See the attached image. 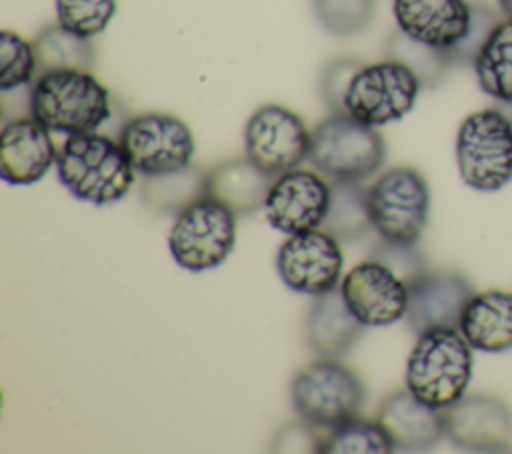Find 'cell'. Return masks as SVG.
<instances>
[{
  "mask_svg": "<svg viewBox=\"0 0 512 454\" xmlns=\"http://www.w3.org/2000/svg\"><path fill=\"white\" fill-rule=\"evenodd\" d=\"M56 170L72 196L96 206L122 200L136 174L122 144L96 132L68 134L58 148Z\"/></svg>",
  "mask_w": 512,
  "mask_h": 454,
  "instance_id": "6da1fadb",
  "label": "cell"
},
{
  "mask_svg": "<svg viewBox=\"0 0 512 454\" xmlns=\"http://www.w3.org/2000/svg\"><path fill=\"white\" fill-rule=\"evenodd\" d=\"M30 114L50 132H96L110 116V92L90 70L38 74L30 88Z\"/></svg>",
  "mask_w": 512,
  "mask_h": 454,
  "instance_id": "7a4b0ae2",
  "label": "cell"
},
{
  "mask_svg": "<svg viewBox=\"0 0 512 454\" xmlns=\"http://www.w3.org/2000/svg\"><path fill=\"white\" fill-rule=\"evenodd\" d=\"M472 350L458 328H432L418 334L406 362V388L428 406H450L470 384Z\"/></svg>",
  "mask_w": 512,
  "mask_h": 454,
  "instance_id": "3957f363",
  "label": "cell"
},
{
  "mask_svg": "<svg viewBox=\"0 0 512 454\" xmlns=\"http://www.w3.org/2000/svg\"><path fill=\"white\" fill-rule=\"evenodd\" d=\"M384 158L382 134L348 112H332L310 130L308 160L334 182H362L380 170Z\"/></svg>",
  "mask_w": 512,
  "mask_h": 454,
  "instance_id": "277c9868",
  "label": "cell"
},
{
  "mask_svg": "<svg viewBox=\"0 0 512 454\" xmlns=\"http://www.w3.org/2000/svg\"><path fill=\"white\" fill-rule=\"evenodd\" d=\"M364 398L360 376L338 358H320L300 368L290 384V400L298 418L324 430L358 418Z\"/></svg>",
  "mask_w": 512,
  "mask_h": 454,
  "instance_id": "5b68a950",
  "label": "cell"
},
{
  "mask_svg": "<svg viewBox=\"0 0 512 454\" xmlns=\"http://www.w3.org/2000/svg\"><path fill=\"white\" fill-rule=\"evenodd\" d=\"M456 162L464 184L480 192L500 190L512 180V124L498 106L462 120Z\"/></svg>",
  "mask_w": 512,
  "mask_h": 454,
  "instance_id": "8992f818",
  "label": "cell"
},
{
  "mask_svg": "<svg viewBox=\"0 0 512 454\" xmlns=\"http://www.w3.org/2000/svg\"><path fill=\"white\" fill-rule=\"evenodd\" d=\"M372 228L382 240L416 244L428 224L430 188L420 170L396 166L366 190Z\"/></svg>",
  "mask_w": 512,
  "mask_h": 454,
  "instance_id": "52a82bcc",
  "label": "cell"
},
{
  "mask_svg": "<svg viewBox=\"0 0 512 454\" xmlns=\"http://www.w3.org/2000/svg\"><path fill=\"white\" fill-rule=\"evenodd\" d=\"M236 244V214L214 198L200 196L182 206L168 232V248L180 268H218Z\"/></svg>",
  "mask_w": 512,
  "mask_h": 454,
  "instance_id": "ba28073f",
  "label": "cell"
},
{
  "mask_svg": "<svg viewBox=\"0 0 512 454\" xmlns=\"http://www.w3.org/2000/svg\"><path fill=\"white\" fill-rule=\"evenodd\" d=\"M118 142L132 168L146 178L186 170L196 150L188 124L164 112H144L130 118L122 126Z\"/></svg>",
  "mask_w": 512,
  "mask_h": 454,
  "instance_id": "9c48e42d",
  "label": "cell"
},
{
  "mask_svg": "<svg viewBox=\"0 0 512 454\" xmlns=\"http://www.w3.org/2000/svg\"><path fill=\"white\" fill-rule=\"evenodd\" d=\"M420 88L418 76L398 60L364 64L348 84L344 112L364 124L382 126L408 114Z\"/></svg>",
  "mask_w": 512,
  "mask_h": 454,
  "instance_id": "30bf717a",
  "label": "cell"
},
{
  "mask_svg": "<svg viewBox=\"0 0 512 454\" xmlns=\"http://www.w3.org/2000/svg\"><path fill=\"white\" fill-rule=\"evenodd\" d=\"M244 152L256 166L278 176L308 158L310 130L294 110L264 104L244 126Z\"/></svg>",
  "mask_w": 512,
  "mask_h": 454,
  "instance_id": "8fae6325",
  "label": "cell"
},
{
  "mask_svg": "<svg viewBox=\"0 0 512 454\" xmlns=\"http://www.w3.org/2000/svg\"><path fill=\"white\" fill-rule=\"evenodd\" d=\"M344 254L340 240L324 228L288 234L276 254L282 282L294 292L318 296L340 286Z\"/></svg>",
  "mask_w": 512,
  "mask_h": 454,
  "instance_id": "7c38bea8",
  "label": "cell"
},
{
  "mask_svg": "<svg viewBox=\"0 0 512 454\" xmlns=\"http://www.w3.org/2000/svg\"><path fill=\"white\" fill-rule=\"evenodd\" d=\"M338 288L364 326H388L406 316L408 284L372 256L350 268Z\"/></svg>",
  "mask_w": 512,
  "mask_h": 454,
  "instance_id": "4fadbf2b",
  "label": "cell"
},
{
  "mask_svg": "<svg viewBox=\"0 0 512 454\" xmlns=\"http://www.w3.org/2000/svg\"><path fill=\"white\" fill-rule=\"evenodd\" d=\"M332 186L312 170L292 168L274 178L266 196V218L284 234L322 228L330 208Z\"/></svg>",
  "mask_w": 512,
  "mask_h": 454,
  "instance_id": "5bb4252c",
  "label": "cell"
},
{
  "mask_svg": "<svg viewBox=\"0 0 512 454\" xmlns=\"http://www.w3.org/2000/svg\"><path fill=\"white\" fill-rule=\"evenodd\" d=\"M444 436L462 450L496 452L512 442V410L490 394L462 396L442 408Z\"/></svg>",
  "mask_w": 512,
  "mask_h": 454,
  "instance_id": "9a60e30c",
  "label": "cell"
},
{
  "mask_svg": "<svg viewBox=\"0 0 512 454\" xmlns=\"http://www.w3.org/2000/svg\"><path fill=\"white\" fill-rule=\"evenodd\" d=\"M472 282L456 270H428L408 288L406 322L422 334L432 328H458L474 296Z\"/></svg>",
  "mask_w": 512,
  "mask_h": 454,
  "instance_id": "2e32d148",
  "label": "cell"
},
{
  "mask_svg": "<svg viewBox=\"0 0 512 454\" xmlns=\"http://www.w3.org/2000/svg\"><path fill=\"white\" fill-rule=\"evenodd\" d=\"M50 130L32 114L4 124L0 134V176L12 186L34 184L56 162Z\"/></svg>",
  "mask_w": 512,
  "mask_h": 454,
  "instance_id": "e0dca14e",
  "label": "cell"
},
{
  "mask_svg": "<svg viewBox=\"0 0 512 454\" xmlns=\"http://www.w3.org/2000/svg\"><path fill=\"white\" fill-rule=\"evenodd\" d=\"M392 10L398 30L442 50L466 36L472 16V4L466 0H394Z\"/></svg>",
  "mask_w": 512,
  "mask_h": 454,
  "instance_id": "ac0fdd59",
  "label": "cell"
},
{
  "mask_svg": "<svg viewBox=\"0 0 512 454\" xmlns=\"http://www.w3.org/2000/svg\"><path fill=\"white\" fill-rule=\"evenodd\" d=\"M394 442L396 450H430L444 436L442 408L428 406L408 388L392 392L378 410L376 418Z\"/></svg>",
  "mask_w": 512,
  "mask_h": 454,
  "instance_id": "d6986e66",
  "label": "cell"
},
{
  "mask_svg": "<svg viewBox=\"0 0 512 454\" xmlns=\"http://www.w3.org/2000/svg\"><path fill=\"white\" fill-rule=\"evenodd\" d=\"M274 178L248 156L230 158L204 174V196L224 204L236 216H248L264 208Z\"/></svg>",
  "mask_w": 512,
  "mask_h": 454,
  "instance_id": "ffe728a7",
  "label": "cell"
},
{
  "mask_svg": "<svg viewBox=\"0 0 512 454\" xmlns=\"http://www.w3.org/2000/svg\"><path fill=\"white\" fill-rule=\"evenodd\" d=\"M364 324L346 306L340 288L314 296L306 316L308 346L322 358L348 354L364 332Z\"/></svg>",
  "mask_w": 512,
  "mask_h": 454,
  "instance_id": "44dd1931",
  "label": "cell"
},
{
  "mask_svg": "<svg viewBox=\"0 0 512 454\" xmlns=\"http://www.w3.org/2000/svg\"><path fill=\"white\" fill-rule=\"evenodd\" d=\"M458 330L474 350L506 352L512 348V292L474 294L464 308Z\"/></svg>",
  "mask_w": 512,
  "mask_h": 454,
  "instance_id": "7402d4cb",
  "label": "cell"
},
{
  "mask_svg": "<svg viewBox=\"0 0 512 454\" xmlns=\"http://www.w3.org/2000/svg\"><path fill=\"white\" fill-rule=\"evenodd\" d=\"M32 44L38 56V74L54 70H92L94 66V46L90 38L68 30L60 22L44 26Z\"/></svg>",
  "mask_w": 512,
  "mask_h": 454,
  "instance_id": "603a6c76",
  "label": "cell"
},
{
  "mask_svg": "<svg viewBox=\"0 0 512 454\" xmlns=\"http://www.w3.org/2000/svg\"><path fill=\"white\" fill-rule=\"evenodd\" d=\"M474 72L480 88L498 102L512 100V20H502L484 42Z\"/></svg>",
  "mask_w": 512,
  "mask_h": 454,
  "instance_id": "cb8c5ba5",
  "label": "cell"
},
{
  "mask_svg": "<svg viewBox=\"0 0 512 454\" xmlns=\"http://www.w3.org/2000/svg\"><path fill=\"white\" fill-rule=\"evenodd\" d=\"M330 208L322 228L338 240H358L370 228V214L366 202V190L360 182H334L332 180Z\"/></svg>",
  "mask_w": 512,
  "mask_h": 454,
  "instance_id": "d4e9b609",
  "label": "cell"
},
{
  "mask_svg": "<svg viewBox=\"0 0 512 454\" xmlns=\"http://www.w3.org/2000/svg\"><path fill=\"white\" fill-rule=\"evenodd\" d=\"M386 58L406 64L420 80L422 88L438 86L452 66L446 50L422 44L402 30H394L386 40Z\"/></svg>",
  "mask_w": 512,
  "mask_h": 454,
  "instance_id": "484cf974",
  "label": "cell"
},
{
  "mask_svg": "<svg viewBox=\"0 0 512 454\" xmlns=\"http://www.w3.org/2000/svg\"><path fill=\"white\" fill-rule=\"evenodd\" d=\"M394 442L378 420L352 418L326 432V454H388L394 452Z\"/></svg>",
  "mask_w": 512,
  "mask_h": 454,
  "instance_id": "4316f807",
  "label": "cell"
},
{
  "mask_svg": "<svg viewBox=\"0 0 512 454\" xmlns=\"http://www.w3.org/2000/svg\"><path fill=\"white\" fill-rule=\"evenodd\" d=\"M0 90L10 92L38 78V56L32 42L12 30L0 32Z\"/></svg>",
  "mask_w": 512,
  "mask_h": 454,
  "instance_id": "83f0119b",
  "label": "cell"
},
{
  "mask_svg": "<svg viewBox=\"0 0 512 454\" xmlns=\"http://www.w3.org/2000/svg\"><path fill=\"white\" fill-rule=\"evenodd\" d=\"M312 8L326 32L354 36L370 24L374 0H312Z\"/></svg>",
  "mask_w": 512,
  "mask_h": 454,
  "instance_id": "f1b7e54d",
  "label": "cell"
},
{
  "mask_svg": "<svg viewBox=\"0 0 512 454\" xmlns=\"http://www.w3.org/2000/svg\"><path fill=\"white\" fill-rule=\"evenodd\" d=\"M56 16L68 30L92 38L106 30L116 14V0H54Z\"/></svg>",
  "mask_w": 512,
  "mask_h": 454,
  "instance_id": "f546056e",
  "label": "cell"
},
{
  "mask_svg": "<svg viewBox=\"0 0 512 454\" xmlns=\"http://www.w3.org/2000/svg\"><path fill=\"white\" fill-rule=\"evenodd\" d=\"M500 22V16L490 6L472 4V16L466 36L446 50L452 66H474L484 42L490 38V34Z\"/></svg>",
  "mask_w": 512,
  "mask_h": 454,
  "instance_id": "4dcf8cb0",
  "label": "cell"
},
{
  "mask_svg": "<svg viewBox=\"0 0 512 454\" xmlns=\"http://www.w3.org/2000/svg\"><path fill=\"white\" fill-rule=\"evenodd\" d=\"M372 258L384 262L388 268H392L406 284L408 288L424 274L428 272L426 260L422 252L416 248V244H398L382 240L372 248Z\"/></svg>",
  "mask_w": 512,
  "mask_h": 454,
  "instance_id": "1f68e13d",
  "label": "cell"
},
{
  "mask_svg": "<svg viewBox=\"0 0 512 454\" xmlns=\"http://www.w3.org/2000/svg\"><path fill=\"white\" fill-rule=\"evenodd\" d=\"M364 66L360 58L344 56L330 60L320 74V94L332 112H344V94L352 76Z\"/></svg>",
  "mask_w": 512,
  "mask_h": 454,
  "instance_id": "d6a6232c",
  "label": "cell"
},
{
  "mask_svg": "<svg viewBox=\"0 0 512 454\" xmlns=\"http://www.w3.org/2000/svg\"><path fill=\"white\" fill-rule=\"evenodd\" d=\"M326 432L328 430L312 426V424L300 420L296 424L284 426L278 432L272 450L282 446L278 452H286V450L288 452H324Z\"/></svg>",
  "mask_w": 512,
  "mask_h": 454,
  "instance_id": "836d02e7",
  "label": "cell"
},
{
  "mask_svg": "<svg viewBox=\"0 0 512 454\" xmlns=\"http://www.w3.org/2000/svg\"><path fill=\"white\" fill-rule=\"evenodd\" d=\"M498 108H500V112L510 120V124H512V100H506V102H498L496 104Z\"/></svg>",
  "mask_w": 512,
  "mask_h": 454,
  "instance_id": "e575fe53",
  "label": "cell"
},
{
  "mask_svg": "<svg viewBox=\"0 0 512 454\" xmlns=\"http://www.w3.org/2000/svg\"><path fill=\"white\" fill-rule=\"evenodd\" d=\"M498 4H500V8H502L504 16H506L508 20H512V0H498Z\"/></svg>",
  "mask_w": 512,
  "mask_h": 454,
  "instance_id": "d590c367",
  "label": "cell"
}]
</instances>
